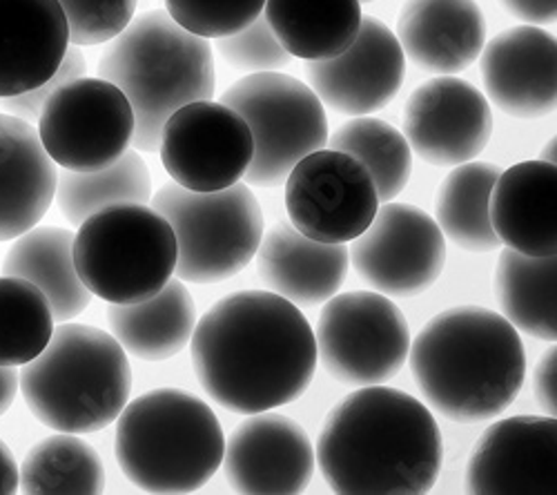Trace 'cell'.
<instances>
[{
  "label": "cell",
  "mask_w": 557,
  "mask_h": 495,
  "mask_svg": "<svg viewBox=\"0 0 557 495\" xmlns=\"http://www.w3.org/2000/svg\"><path fill=\"white\" fill-rule=\"evenodd\" d=\"M361 3H373V0H361Z\"/></svg>",
  "instance_id": "obj_43"
},
{
  "label": "cell",
  "mask_w": 557,
  "mask_h": 495,
  "mask_svg": "<svg viewBox=\"0 0 557 495\" xmlns=\"http://www.w3.org/2000/svg\"><path fill=\"white\" fill-rule=\"evenodd\" d=\"M16 491H18V465L8 444L0 440V495H10Z\"/></svg>",
  "instance_id": "obj_40"
},
{
  "label": "cell",
  "mask_w": 557,
  "mask_h": 495,
  "mask_svg": "<svg viewBox=\"0 0 557 495\" xmlns=\"http://www.w3.org/2000/svg\"><path fill=\"white\" fill-rule=\"evenodd\" d=\"M408 364L429 407L457 424L497 418L527 380V352L504 314L457 306L410 339Z\"/></svg>",
  "instance_id": "obj_3"
},
{
  "label": "cell",
  "mask_w": 557,
  "mask_h": 495,
  "mask_svg": "<svg viewBox=\"0 0 557 495\" xmlns=\"http://www.w3.org/2000/svg\"><path fill=\"white\" fill-rule=\"evenodd\" d=\"M219 57L239 72H278L290 65L293 57L284 50V45L272 34L265 16L255 18L248 27L219 36L214 40Z\"/></svg>",
  "instance_id": "obj_35"
},
{
  "label": "cell",
  "mask_w": 557,
  "mask_h": 495,
  "mask_svg": "<svg viewBox=\"0 0 557 495\" xmlns=\"http://www.w3.org/2000/svg\"><path fill=\"white\" fill-rule=\"evenodd\" d=\"M190 346L201 388L242 416L299 399L317 369L312 326L299 306L272 290L219 299L197 322Z\"/></svg>",
  "instance_id": "obj_1"
},
{
  "label": "cell",
  "mask_w": 557,
  "mask_h": 495,
  "mask_svg": "<svg viewBox=\"0 0 557 495\" xmlns=\"http://www.w3.org/2000/svg\"><path fill=\"white\" fill-rule=\"evenodd\" d=\"M159 154L172 182L185 190L214 193L246 176L255 144L244 116L221 101H193L168 116Z\"/></svg>",
  "instance_id": "obj_12"
},
{
  "label": "cell",
  "mask_w": 557,
  "mask_h": 495,
  "mask_svg": "<svg viewBox=\"0 0 557 495\" xmlns=\"http://www.w3.org/2000/svg\"><path fill=\"white\" fill-rule=\"evenodd\" d=\"M70 48L59 0H0V99L54 76Z\"/></svg>",
  "instance_id": "obj_21"
},
{
  "label": "cell",
  "mask_w": 557,
  "mask_h": 495,
  "mask_svg": "<svg viewBox=\"0 0 557 495\" xmlns=\"http://www.w3.org/2000/svg\"><path fill=\"white\" fill-rule=\"evenodd\" d=\"M223 448L225 435L210 404L188 391H148L116 418V462L146 493L199 491L219 471Z\"/></svg>",
  "instance_id": "obj_5"
},
{
  "label": "cell",
  "mask_w": 557,
  "mask_h": 495,
  "mask_svg": "<svg viewBox=\"0 0 557 495\" xmlns=\"http://www.w3.org/2000/svg\"><path fill=\"white\" fill-rule=\"evenodd\" d=\"M499 3L524 25H553L557 18V0H499Z\"/></svg>",
  "instance_id": "obj_39"
},
{
  "label": "cell",
  "mask_w": 557,
  "mask_h": 495,
  "mask_svg": "<svg viewBox=\"0 0 557 495\" xmlns=\"http://www.w3.org/2000/svg\"><path fill=\"white\" fill-rule=\"evenodd\" d=\"M321 308L314 333L317 359L346 386H375L406 364L410 329L391 297L373 290L333 295Z\"/></svg>",
  "instance_id": "obj_10"
},
{
  "label": "cell",
  "mask_w": 557,
  "mask_h": 495,
  "mask_svg": "<svg viewBox=\"0 0 557 495\" xmlns=\"http://www.w3.org/2000/svg\"><path fill=\"white\" fill-rule=\"evenodd\" d=\"M395 36L412 65L429 74H459L482 54L486 18L475 0H406Z\"/></svg>",
  "instance_id": "obj_20"
},
{
  "label": "cell",
  "mask_w": 557,
  "mask_h": 495,
  "mask_svg": "<svg viewBox=\"0 0 557 495\" xmlns=\"http://www.w3.org/2000/svg\"><path fill=\"white\" fill-rule=\"evenodd\" d=\"M317 465L339 495H422L442 471L440 426L424 404L391 386H361L329 413Z\"/></svg>",
  "instance_id": "obj_2"
},
{
  "label": "cell",
  "mask_w": 557,
  "mask_h": 495,
  "mask_svg": "<svg viewBox=\"0 0 557 495\" xmlns=\"http://www.w3.org/2000/svg\"><path fill=\"white\" fill-rule=\"evenodd\" d=\"M495 297L504 318L518 331L544 342L557 337V259L531 257L513 248L499 252Z\"/></svg>",
  "instance_id": "obj_28"
},
{
  "label": "cell",
  "mask_w": 557,
  "mask_h": 495,
  "mask_svg": "<svg viewBox=\"0 0 557 495\" xmlns=\"http://www.w3.org/2000/svg\"><path fill=\"white\" fill-rule=\"evenodd\" d=\"M293 226L321 244H348L373 221L380 197L370 172L339 150H314L286 176Z\"/></svg>",
  "instance_id": "obj_14"
},
{
  "label": "cell",
  "mask_w": 557,
  "mask_h": 495,
  "mask_svg": "<svg viewBox=\"0 0 557 495\" xmlns=\"http://www.w3.org/2000/svg\"><path fill=\"white\" fill-rule=\"evenodd\" d=\"M502 168L484 161L455 165L435 199V221L446 239L469 252H491L499 239L491 223V193Z\"/></svg>",
  "instance_id": "obj_29"
},
{
  "label": "cell",
  "mask_w": 557,
  "mask_h": 495,
  "mask_svg": "<svg viewBox=\"0 0 557 495\" xmlns=\"http://www.w3.org/2000/svg\"><path fill=\"white\" fill-rule=\"evenodd\" d=\"M406 57L397 36L375 16H363L357 38L342 54L306 61L312 92L339 114L366 116L384 110L401 89Z\"/></svg>",
  "instance_id": "obj_17"
},
{
  "label": "cell",
  "mask_w": 557,
  "mask_h": 495,
  "mask_svg": "<svg viewBox=\"0 0 557 495\" xmlns=\"http://www.w3.org/2000/svg\"><path fill=\"white\" fill-rule=\"evenodd\" d=\"M331 148L357 159L373 176L380 203L397 199L410 182L412 152L404 134L375 116H352L329 137Z\"/></svg>",
  "instance_id": "obj_32"
},
{
  "label": "cell",
  "mask_w": 557,
  "mask_h": 495,
  "mask_svg": "<svg viewBox=\"0 0 557 495\" xmlns=\"http://www.w3.org/2000/svg\"><path fill=\"white\" fill-rule=\"evenodd\" d=\"M76 48L101 45L119 36L136 14L138 0H59Z\"/></svg>",
  "instance_id": "obj_36"
},
{
  "label": "cell",
  "mask_w": 557,
  "mask_h": 495,
  "mask_svg": "<svg viewBox=\"0 0 557 495\" xmlns=\"http://www.w3.org/2000/svg\"><path fill=\"white\" fill-rule=\"evenodd\" d=\"M176 237L174 275L190 284H219L239 275L263 237V212L248 184L195 193L165 184L152 195Z\"/></svg>",
  "instance_id": "obj_8"
},
{
  "label": "cell",
  "mask_w": 557,
  "mask_h": 495,
  "mask_svg": "<svg viewBox=\"0 0 557 495\" xmlns=\"http://www.w3.org/2000/svg\"><path fill=\"white\" fill-rule=\"evenodd\" d=\"M54 318L48 297L32 282L0 277V367H23L48 346Z\"/></svg>",
  "instance_id": "obj_33"
},
{
  "label": "cell",
  "mask_w": 557,
  "mask_h": 495,
  "mask_svg": "<svg viewBox=\"0 0 557 495\" xmlns=\"http://www.w3.org/2000/svg\"><path fill=\"white\" fill-rule=\"evenodd\" d=\"M16 393H18L16 367H0V418L10 411Z\"/></svg>",
  "instance_id": "obj_41"
},
{
  "label": "cell",
  "mask_w": 557,
  "mask_h": 495,
  "mask_svg": "<svg viewBox=\"0 0 557 495\" xmlns=\"http://www.w3.org/2000/svg\"><path fill=\"white\" fill-rule=\"evenodd\" d=\"M265 0H165V12L203 38H219L248 27L263 14Z\"/></svg>",
  "instance_id": "obj_34"
},
{
  "label": "cell",
  "mask_w": 557,
  "mask_h": 495,
  "mask_svg": "<svg viewBox=\"0 0 557 495\" xmlns=\"http://www.w3.org/2000/svg\"><path fill=\"white\" fill-rule=\"evenodd\" d=\"M108 324L127 352L146 362H163L190 344L197 326V306L181 280H170L150 299L112 304Z\"/></svg>",
  "instance_id": "obj_25"
},
{
  "label": "cell",
  "mask_w": 557,
  "mask_h": 495,
  "mask_svg": "<svg viewBox=\"0 0 557 495\" xmlns=\"http://www.w3.org/2000/svg\"><path fill=\"white\" fill-rule=\"evenodd\" d=\"M38 139L63 170L95 172L112 165L134 139V112L116 85L78 76L45 101Z\"/></svg>",
  "instance_id": "obj_11"
},
{
  "label": "cell",
  "mask_w": 557,
  "mask_h": 495,
  "mask_svg": "<svg viewBox=\"0 0 557 495\" xmlns=\"http://www.w3.org/2000/svg\"><path fill=\"white\" fill-rule=\"evenodd\" d=\"M491 103L508 116L542 119L557 103V42L537 25L504 29L480 54Z\"/></svg>",
  "instance_id": "obj_19"
},
{
  "label": "cell",
  "mask_w": 557,
  "mask_h": 495,
  "mask_svg": "<svg viewBox=\"0 0 557 495\" xmlns=\"http://www.w3.org/2000/svg\"><path fill=\"white\" fill-rule=\"evenodd\" d=\"M74 233L59 226H34L16 237L3 273L32 282L50 301L59 324L72 322L89 306L91 293L81 282L74 265Z\"/></svg>",
  "instance_id": "obj_26"
},
{
  "label": "cell",
  "mask_w": 557,
  "mask_h": 495,
  "mask_svg": "<svg viewBox=\"0 0 557 495\" xmlns=\"http://www.w3.org/2000/svg\"><path fill=\"white\" fill-rule=\"evenodd\" d=\"M555 146H557V139L553 137V139H548L546 144H544V148H542V154H540V161H546V163H555L557 159H555Z\"/></svg>",
  "instance_id": "obj_42"
},
{
  "label": "cell",
  "mask_w": 557,
  "mask_h": 495,
  "mask_svg": "<svg viewBox=\"0 0 557 495\" xmlns=\"http://www.w3.org/2000/svg\"><path fill=\"white\" fill-rule=\"evenodd\" d=\"M263 16L290 57L326 61L350 48L361 27V0H265Z\"/></svg>",
  "instance_id": "obj_27"
},
{
  "label": "cell",
  "mask_w": 557,
  "mask_h": 495,
  "mask_svg": "<svg viewBox=\"0 0 557 495\" xmlns=\"http://www.w3.org/2000/svg\"><path fill=\"white\" fill-rule=\"evenodd\" d=\"M59 168L45 152L32 123L0 114V242L38 226L50 210Z\"/></svg>",
  "instance_id": "obj_23"
},
{
  "label": "cell",
  "mask_w": 557,
  "mask_h": 495,
  "mask_svg": "<svg viewBox=\"0 0 557 495\" xmlns=\"http://www.w3.org/2000/svg\"><path fill=\"white\" fill-rule=\"evenodd\" d=\"M59 208L67 223H81L114 203H148L152 199V176L138 150H125L112 165L95 172H59Z\"/></svg>",
  "instance_id": "obj_31"
},
{
  "label": "cell",
  "mask_w": 557,
  "mask_h": 495,
  "mask_svg": "<svg viewBox=\"0 0 557 495\" xmlns=\"http://www.w3.org/2000/svg\"><path fill=\"white\" fill-rule=\"evenodd\" d=\"M85 72H87V61H85L83 52L78 48H67V52L52 78L29 89V92L0 99V108L8 110V114H14V116L32 123L38 119L45 101H48L61 85H65L78 76H85Z\"/></svg>",
  "instance_id": "obj_37"
},
{
  "label": "cell",
  "mask_w": 557,
  "mask_h": 495,
  "mask_svg": "<svg viewBox=\"0 0 557 495\" xmlns=\"http://www.w3.org/2000/svg\"><path fill=\"white\" fill-rule=\"evenodd\" d=\"M34 418L61 433L103 431L125 409L132 369L114 335L83 324H61L48 346L18 373Z\"/></svg>",
  "instance_id": "obj_6"
},
{
  "label": "cell",
  "mask_w": 557,
  "mask_h": 495,
  "mask_svg": "<svg viewBox=\"0 0 557 495\" xmlns=\"http://www.w3.org/2000/svg\"><path fill=\"white\" fill-rule=\"evenodd\" d=\"M404 137L420 159L437 168L475 161L493 137V112L480 89L457 76L422 83L406 101Z\"/></svg>",
  "instance_id": "obj_15"
},
{
  "label": "cell",
  "mask_w": 557,
  "mask_h": 495,
  "mask_svg": "<svg viewBox=\"0 0 557 495\" xmlns=\"http://www.w3.org/2000/svg\"><path fill=\"white\" fill-rule=\"evenodd\" d=\"M533 395L542 413L555 418L557 411V348L548 346L533 369Z\"/></svg>",
  "instance_id": "obj_38"
},
{
  "label": "cell",
  "mask_w": 557,
  "mask_h": 495,
  "mask_svg": "<svg viewBox=\"0 0 557 495\" xmlns=\"http://www.w3.org/2000/svg\"><path fill=\"white\" fill-rule=\"evenodd\" d=\"M357 275L386 297L426 293L446 265V237L422 208L386 201L348 248Z\"/></svg>",
  "instance_id": "obj_13"
},
{
  "label": "cell",
  "mask_w": 557,
  "mask_h": 495,
  "mask_svg": "<svg viewBox=\"0 0 557 495\" xmlns=\"http://www.w3.org/2000/svg\"><path fill=\"white\" fill-rule=\"evenodd\" d=\"M18 491L27 495H97L106 491V469L91 444L76 433H59L32 446L18 467Z\"/></svg>",
  "instance_id": "obj_30"
},
{
  "label": "cell",
  "mask_w": 557,
  "mask_h": 495,
  "mask_svg": "<svg viewBox=\"0 0 557 495\" xmlns=\"http://www.w3.org/2000/svg\"><path fill=\"white\" fill-rule=\"evenodd\" d=\"M555 163L522 161L502 170L491 193V223L499 244L531 257L555 255Z\"/></svg>",
  "instance_id": "obj_24"
},
{
  "label": "cell",
  "mask_w": 557,
  "mask_h": 495,
  "mask_svg": "<svg viewBox=\"0 0 557 495\" xmlns=\"http://www.w3.org/2000/svg\"><path fill=\"white\" fill-rule=\"evenodd\" d=\"M257 273L265 288L295 306L329 301L346 282L350 255L346 244H321L293 223H276L257 248Z\"/></svg>",
  "instance_id": "obj_22"
},
{
  "label": "cell",
  "mask_w": 557,
  "mask_h": 495,
  "mask_svg": "<svg viewBox=\"0 0 557 495\" xmlns=\"http://www.w3.org/2000/svg\"><path fill=\"white\" fill-rule=\"evenodd\" d=\"M232 491L244 495H297L314 475V446L306 429L282 413H252L223 448Z\"/></svg>",
  "instance_id": "obj_18"
},
{
  "label": "cell",
  "mask_w": 557,
  "mask_h": 495,
  "mask_svg": "<svg viewBox=\"0 0 557 495\" xmlns=\"http://www.w3.org/2000/svg\"><path fill=\"white\" fill-rule=\"evenodd\" d=\"M221 103L250 127L255 154L246 184L278 188L306 154L329 144L326 110L312 87L282 72H257L232 83Z\"/></svg>",
  "instance_id": "obj_9"
},
{
  "label": "cell",
  "mask_w": 557,
  "mask_h": 495,
  "mask_svg": "<svg viewBox=\"0 0 557 495\" xmlns=\"http://www.w3.org/2000/svg\"><path fill=\"white\" fill-rule=\"evenodd\" d=\"M99 78L116 85L134 112L138 152H157L163 123L181 106L214 95L210 40L183 29L165 10H152L112 38Z\"/></svg>",
  "instance_id": "obj_4"
},
{
  "label": "cell",
  "mask_w": 557,
  "mask_h": 495,
  "mask_svg": "<svg viewBox=\"0 0 557 495\" xmlns=\"http://www.w3.org/2000/svg\"><path fill=\"white\" fill-rule=\"evenodd\" d=\"M555 418H508L488 426L473 446L463 488L473 495H555Z\"/></svg>",
  "instance_id": "obj_16"
},
{
  "label": "cell",
  "mask_w": 557,
  "mask_h": 495,
  "mask_svg": "<svg viewBox=\"0 0 557 495\" xmlns=\"http://www.w3.org/2000/svg\"><path fill=\"white\" fill-rule=\"evenodd\" d=\"M72 252L85 288L108 304L150 299L176 268L174 231L148 203H114L89 214Z\"/></svg>",
  "instance_id": "obj_7"
}]
</instances>
